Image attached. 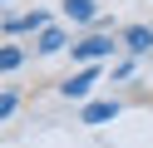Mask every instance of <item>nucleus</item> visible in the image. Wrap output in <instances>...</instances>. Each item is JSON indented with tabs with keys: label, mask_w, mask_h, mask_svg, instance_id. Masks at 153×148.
<instances>
[{
	"label": "nucleus",
	"mask_w": 153,
	"mask_h": 148,
	"mask_svg": "<svg viewBox=\"0 0 153 148\" xmlns=\"http://www.w3.org/2000/svg\"><path fill=\"white\" fill-rule=\"evenodd\" d=\"M104 54H114V39L109 35H89V39L74 45V64H94V59H104Z\"/></svg>",
	"instance_id": "nucleus-1"
},
{
	"label": "nucleus",
	"mask_w": 153,
	"mask_h": 148,
	"mask_svg": "<svg viewBox=\"0 0 153 148\" xmlns=\"http://www.w3.org/2000/svg\"><path fill=\"white\" fill-rule=\"evenodd\" d=\"M94 84H99V69L84 64L79 74H69V79L59 84V94H64V99H89V89H94Z\"/></svg>",
	"instance_id": "nucleus-2"
},
{
	"label": "nucleus",
	"mask_w": 153,
	"mask_h": 148,
	"mask_svg": "<svg viewBox=\"0 0 153 148\" xmlns=\"http://www.w3.org/2000/svg\"><path fill=\"white\" fill-rule=\"evenodd\" d=\"M30 30H50V15H45V10H30V15L5 20V35H30Z\"/></svg>",
	"instance_id": "nucleus-3"
},
{
	"label": "nucleus",
	"mask_w": 153,
	"mask_h": 148,
	"mask_svg": "<svg viewBox=\"0 0 153 148\" xmlns=\"http://www.w3.org/2000/svg\"><path fill=\"white\" fill-rule=\"evenodd\" d=\"M123 45H128L133 54H148V49H153V30H148V25H133V30H123Z\"/></svg>",
	"instance_id": "nucleus-4"
},
{
	"label": "nucleus",
	"mask_w": 153,
	"mask_h": 148,
	"mask_svg": "<svg viewBox=\"0 0 153 148\" xmlns=\"http://www.w3.org/2000/svg\"><path fill=\"white\" fill-rule=\"evenodd\" d=\"M64 15L74 25H89V20H99V10H94V0H64Z\"/></svg>",
	"instance_id": "nucleus-5"
},
{
	"label": "nucleus",
	"mask_w": 153,
	"mask_h": 148,
	"mask_svg": "<svg viewBox=\"0 0 153 148\" xmlns=\"http://www.w3.org/2000/svg\"><path fill=\"white\" fill-rule=\"evenodd\" d=\"M114 114H119V104L109 99V104H84V114H79V118H84V123H109Z\"/></svg>",
	"instance_id": "nucleus-6"
},
{
	"label": "nucleus",
	"mask_w": 153,
	"mask_h": 148,
	"mask_svg": "<svg viewBox=\"0 0 153 148\" xmlns=\"http://www.w3.org/2000/svg\"><path fill=\"white\" fill-rule=\"evenodd\" d=\"M35 49H40V54H59V49H64V30H40V45H35Z\"/></svg>",
	"instance_id": "nucleus-7"
},
{
	"label": "nucleus",
	"mask_w": 153,
	"mask_h": 148,
	"mask_svg": "<svg viewBox=\"0 0 153 148\" xmlns=\"http://www.w3.org/2000/svg\"><path fill=\"white\" fill-rule=\"evenodd\" d=\"M20 49H15V45H0V74H10V69H20Z\"/></svg>",
	"instance_id": "nucleus-8"
},
{
	"label": "nucleus",
	"mask_w": 153,
	"mask_h": 148,
	"mask_svg": "<svg viewBox=\"0 0 153 148\" xmlns=\"http://www.w3.org/2000/svg\"><path fill=\"white\" fill-rule=\"evenodd\" d=\"M15 114V94H0V118H10Z\"/></svg>",
	"instance_id": "nucleus-9"
},
{
	"label": "nucleus",
	"mask_w": 153,
	"mask_h": 148,
	"mask_svg": "<svg viewBox=\"0 0 153 148\" xmlns=\"http://www.w3.org/2000/svg\"><path fill=\"white\" fill-rule=\"evenodd\" d=\"M0 5H5V0H0Z\"/></svg>",
	"instance_id": "nucleus-10"
}]
</instances>
